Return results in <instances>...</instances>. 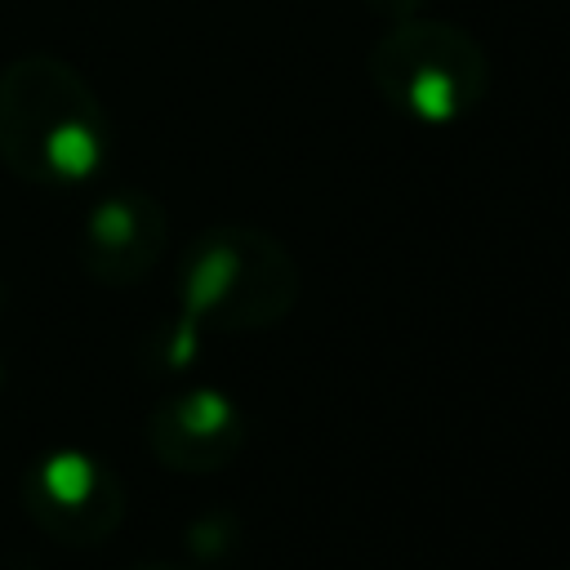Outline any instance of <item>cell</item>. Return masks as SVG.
Wrapping results in <instances>:
<instances>
[{
    "mask_svg": "<svg viewBox=\"0 0 570 570\" xmlns=\"http://www.w3.org/2000/svg\"><path fill=\"white\" fill-rule=\"evenodd\" d=\"M0 379H4V370H0Z\"/></svg>",
    "mask_w": 570,
    "mask_h": 570,
    "instance_id": "obj_10",
    "label": "cell"
},
{
    "mask_svg": "<svg viewBox=\"0 0 570 570\" xmlns=\"http://www.w3.org/2000/svg\"><path fill=\"white\" fill-rule=\"evenodd\" d=\"M165 240H169L165 205L151 191L120 187V191H107L102 200H94V209L85 214L80 267L98 285L125 289V285H138L142 276H151V267L165 254Z\"/></svg>",
    "mask_w": 570,
    "mask_h": 570,
    "instance_id": "obj_6",
    "label": "cell"
},
{
    "mask_svg": "<svg viewBox=\"0 0 570 570\" xmlns=\"http://www.w3.org/2000/svg\"><path fill=\"white\" fill-rule=\"evenodd\" d=\"M111 156V120L94 85L58 53H22L0 71V160L31 187H80Z\"/></svg>",
    "mask_w": 570,
    "mask_h": 570,
    "instance_id": "obj_1",
    "label": "cell"
},
{
    "mask_svg": "<svg viewBox=\"0 0 570 570\" xmlns=\"http://www.w3.org/2000/svg\"><path fill=\"white\" fill-rule=\"evenodd\" d=\"M22 512L62 548H98L125 521V485L98 454L62 445L27 468Z\"/></svg>",
    "mask_w": 570,
    "mask_h": 570,
    "instance_id": "obj_4",
    "label": "cell"
},
{
    "mask_svg": "<svg viewBox=\"0 0 570 570\" xmlns=\"http://www.w3.org/2000/svg\"><path fill=\"white\" fill-rule=\"evenodd\" d=\"M379 13H387V22H396V18H410V13H419L428 0H370Z\"/></svg>",
    "mask_w": 570,
    "mask_h": 570,
    "instance_id": "obj_7",
    "label": "cell"
},
{
    "mask_svg": "<svg viewBox=\"0 0 570 570\" xmlns=\"http://www.w3.org/2000/svg\"><path fill=\"white\" fill-rule=\"evenodd\" d=\"M249 436L245 410L223 387H183L151 405L147 450L160 468L183 476H205L227 468Z\"/></svg>",
    "mask_w": 570,
    "mask_h": 570,
    "instance_id": "obj_5",
    "label": "cell"
},
{
    "mask_svg": "<svg viewBox=\"0 0 570 570\" xmlns=\"http://www.w3.org/2000/svg\"><path fill=\"white\" fill-rule=\"evenodd\" d=\"M0 312H4V281H0Z\"/></svg>",
    "mask_w": 570,
    "mask_h": 570,
    "instance_id": "obj_9",
    "label": "cell"
},
{
    "mask_svg": "<svg viewBox=\"0 0 570 570\" xmlns=\"http://www.w3.org/2000/svg\"><path fill=\"white\" fill-rule=\"evenodd\" d=\"M129 570H183V566H174V561H138Z\"/></svg>",
    "mask_w": 570,
    "mask_h": 570,
    "instance_id": "obj_8",
    "label": "cell"
},
{
    "mask_svg": "<svg viewBox=\"0 0 570 570\" xmlns=\"http://www.w3.org/2000/svg\"><path fill=\"white\" fill-rule=\"evenodd\" d=\"M303 294L294 254L263 227H205L178 258V325L187 334H254L281 325Z\"/></svg>",
    "mask_w": 570,
    "mask_h": 570,
    "instance_id": "obj_2",
    "label": "cell"
},
{
    "mask_svg": "<svg viewBox=\"0 0 570 570\" xmlns=\"http://www.w3.org/2000/svg\"><path fill=\"white\" fill-rule=\"evenodd\" d=\"M365 71L379 98L428 129L468 120L490 89V53L472 31L445 18H396L374 40Z\"/></svg>",
    "mask_w": 570,
    "mask_h": 570,
    "instance_id": "obj_3",
    "label": "cell"
},
{
    "mask_svg": "<svg viewBox=\"0 0 570 570\" xmlns=\"http://www.w3.org/2000/svg\"><path fill=\"white\" fill-rule=\"evenodd\" d=\"M566 570H570V566H566Z\"/></svg>",
    "mask_w": 570,
    "mask_h": 570,
    "instance_id": "obj_11",
    "label": "cell"
}]
</instances>
